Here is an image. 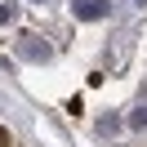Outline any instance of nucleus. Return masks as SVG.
<instances>
[{
  "label": "nucleus",
  "mask_w": 147,
  "mask_h": 147,
  "mask_svg": "<svg viewBox=\"0 0 147 147\" xmlns=\"http://www.w3.org/2000/svg\"><path fill=\"white\" fill-rule=\"evenodd\" d=\"M18 54L27 58V63H49V58H54V49L45 45V40L40 36H22V45H18Z\"/></svg>",
  "instance_id": "2"
},
{
  "label": "nucleus",
  "mask_w": 147,
  "mask_h": 147,
  "mask_svg": "<svg viewBox=\"0 0 147 147\" xmlns=\"http://www.w3.org/2000/svg\"><path fill=\"white\" fill-rule=\"evenodd\" d=\"M0 147H9V134H5V125H0Z\"/></svg>",
  "instance_id": "5"
},
{
  "label": "nucleus",
  "mask_w": 147,
  "mask_h": 147,
  "mask_svg": "<svg viewBox=\"0 0 147 147\" xmlns=\"http://www.w3.org/2000/svg\"><path fill=\"white\" fill-rule=\"evenodd\" d=\"M71 13L80 22H98V18L111 13V0H71Z\"/></svg>",
  "instance_id": "1"
},
{
  "label": "nucleus",
  "mask_w": 147,
  "mask_h": 147,
  "mask_svg": "<svg viewBox=\"0 0 147 147\" xmlns=\"http://www.w3.org/2000/svg\"><path fill=\"white\" fill-rule=\"evenodd\" d=\"M138 5H147V0H138Z\"/></svg>",
  "instance_id": "6"
},
{
  "label": "nucleus",
  "mask_w": 147,
  "mask_h": 147,
  "mask_svg": "<svg viewBox=\"0 0 147 147\" xmlns=\"http://www.w3.org/2000/svg\"><path fill=\"white\" fill-rule=\"evenodd\" d=\"M5 22H13V5H0V27Z\"/></svg>",
  "instance_id": "4"
},
{
  "label": "nucleus",
  "mask_w": 147,
  "mask_h": 147,
  "mask_svg": "<svg viewBox=\"0 0 147 147\" xmlns=\"http://www.w3.org/2000/svg\"><path fill=\"white\" fill-rule=\"evenodd\" d=\"M129 129H147V107H138L134 116H129Z\"/></svg>",
  "instance_id": "3"
}]
</instances>
